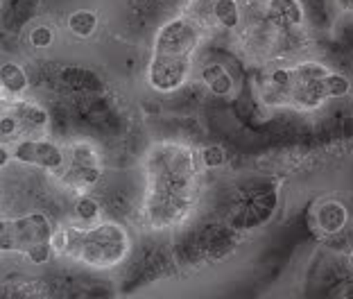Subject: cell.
Returning <instances> with one entry per match:
<instances>
[{
  "mask_svg": "<svg viewBox=\"0 0 353 299\" xmlns=\"http://www.w3.org/2000/svg\"><path fill=\"white\" fill-rule=\"evenodd\" d=\"M3 109L10 111V114L19 120L23 139L26 136H43V132L50 125V116H48V109L41 107L34 100L28 98H3Z\"/></svg>",
  "mask_w": 353,
  "mask_h": 299,
  "instance_id": "obj_9",
  "label": "cell"
},
{
  "mask_svg": "<svg viewBox=\"0 0 353 299\" xmlns=\"http://www.w3.org/2000/svg\"><path fill=\"white\" fill-rule=\"evenodd\" d=\"M202 82L218 98H229L236 91V79L222 64H206L202 68Z\"/></svg>",
  "mask_w": 353,
  "mask_h": 299,
  "instance_id": "obj_11",
  "label": "cell"
},
{
  "mask_svg": "<svg viewBox=\"0 0 353 299\" xmlns=\"http://www.w3.org/2000/svg\"><path fill=\"white\" fill-rule=\"evenodd\" d=\"M326 88H328V98L340 100V98H347L351 93V82H349V77L342 75V73L331 70V75L326 79Z\"/></svg>",
  "mask_w": 353,
  "mask_h": 299,
  "instance_id": "obj_18",
  "label": "cell"
},
{
  "mask_svg": "<svg viewBox=\"0 0 353 299\" xmlns=\"http://www.w3.org/2000/svg\"><path fill=\"white\" fill-rule=\"evenodd\" d=\"M104 164L98 145L91 141H73L66 145V164L54 173L57 182L75 193H86L102 180Z\"/></svg>",
  "mask_w": 353,
  "mask_h": 299,
  "instance_id": "obj_6",
  "label": "cell"
},
{
  "mask_svg": "<svg viewBox=\"0 0 353 299\" xmlns=\"http://www.w3.org/2000/svg\"><path fill=\"white\" fill-rule=\"evenodd\" d=\"M265 12L276 28L283 30L301 28L306 23V10H303L301 0H268Z\"/></svg>",
  "mask_w": 353,
  "mask_h": 299,
  "instance_id": "obj_10",
  "label": "cell"
},
{
  "mask_svg": "<svg viewBox=\"0 0 353 299\" xmlns=\"http://www.w3.org/2000/svg\"><path fill=\"white\" fill-rule=\"evenodd\" d=\"M73 213H75L77 220L84 224V227H91V224H98L102 220L100 202L95 197H91V195H86V193H82V195L75 200Z\"/></svg>",
  "mask_w": 353,
  "mask_h": 299,
  "instance_id": "obj_15",
  "label": "cell"
},
{
  "mask_svg": "<svg viewBox=\"0 0 353 299\" xmlns=\"http://www.w3.org/2000/svg\"><path fill=\"white\" fill-rule=\"evenodd\" d=\"M202 44V30L190 16L165 21L152 41L148 86L157 93H176L190 79L195 52Z\"/></svg>",
  "mask_w": 353,
  "mask_h": 299,
  "instance_id": "obj_2",
  "label": "cell"
},
{
  "mask_svg": "<svg viewBox=\"0 0 353 299\" xmlns=\"http://www.w3.org/2000/svg\"><path fill=\"white\" fill-rule=\"evenodd\" d=\"M349 222V209L335 197H322L310 206V229H315L319 238L338 236Z\"/></svg>",
  "mask_w": 353,
  "mask_h": 299,
  "instance_id": "obj_8",
  "label": "cell"
},
{
  "mask_svg": "<svg viewBox=\"0 0 353 299\" xmlns=\"http://www.w3.org/2000/svg\"><path fill=\"white\" fill-rule=\"evenodd\" d=\"M349 265L353 268V247H351V252H349Z\"/></svg>",
  "mask_w": 353,
  "mask_h": 299,
  "instance_id": "obj_21",
  "label": "cell"
},
{
  "mask_svg": "<svg viewBox=\"0 0 353 299\" xmlns=\"http://www.w3.org/2000/svg\"><path fill=\"white\" fill-rule=\"evenodd\" d=\"M199 155L186 143H154L143 159V218L152 229H172L188 220L199 193Z\"/></svg>",
  "mask_w": 353,
  "mask_h": 299,
  "instance_id": "obj_1",
  "label": "cell"
},
{
  "mask_svg": "<svg viewBox=\"0 0 353 299\" xmlns=\"http://www.w3.org/2000/svg\"><path fill=\"white\" fill-rule=\"evenodd\" d=\"M54 227L43 211H30L26 215L3 220L0 227V249L3 254H23L30 263L46 265L54 254L52 249Z\"/></svg>",
  "mask_w": 353,
  "mask_h": 299,
  "instance_id": "obj_4",
  "label": "cell"
},
{
  "mask_svg": "<svg viewBox=\"0 0 353 299\" xmlns=\"http://www.w3.org/2000/svg\"><path fill=\"white\" fill-rule=\"evenodd\" d=\"M274 209H276V193L274 191L259 193V195H254L245 204L243 224H247V227H256V224L268 222L272 213H274Z\"/></svg>",
  "mask_w": 353,
  "mask_h": 299,
  "instance_id": "obj_13",
  "label": "cell"
},
{
  "mask_svg": "<svg viewBox=\"0 0 353 299\" xmlns=\"http://www.w3.org/2000/svg\"><path fill=\"white\" fill-rule=\"evenodd\" d=\"M66 247H68V227L54 229V233H52V249H54V254L63 256V254H66Z\"/></svg>",
  "mask_w": 353,
  "mask_h": 299,
  "instance_id": "obj_20",
  "label": "cell"
},
{
  "mask_svg": "<svg viewBox=\"0 0 353 299\" xmlns=\"http://www.w3.org/2000/svg\"><path fill=\"white\" fill-rule=\"evenodd\" d=\"M132 254V236L120 222L100 220L91 227H68L66 254L93 270H111Z\"/></svg>",
  "mask_w": 353,
  "mask_h": 299,
  "instance_id": "obj_3",
  "label": "cell"
},
{
  "mask_svg": "<svg viewBox=\"0 0 353 299\" xmlns=\"http://www.w3.org/2000/svg\"><path fill=\"white\" fill-rule=\"evenodd\" d=\"M331 75V68L322 61H296L290 66V79L283 95H281L279 109L294 111H317L328 98L326 79Z\"/></svg>",
  "mask_w": 353,
  "mask_h": 299,
  "instance_id": "obj_5",
  "label": "cell"
},
{
  "mask_svg": "<svg viewBox=\"0 0 353 299\" xmlns=\"http://www.w3.org/2000/svg\"><path fill=\"white\" fill-rule=\"evenodd\" d=\"M202 3H208V0H202Z\"/></svg>",
  "mask_w": 353,
  "mask_h": 299,
  "instance_id": "obj_22",
  "label": "cell"
},
{
  "mask_svg": "<svg viewBox=\"0 0 353 299\" xmlns=\"http://www.w3.org/2000/svg\"><path fill=\"white\" fill-rule=\"evenodd\" d=\"M28 39H30L32 48H37V50H46V48H50L54 44V30L50 26H37L30 32Z\"/></svg>",
  "mask_w": 353,
  "mask_h": 299,
  "instance_id": "obj_19",
  "label": "cell"
},
{
  "mask_svg": "<svg viewBox=\"0 0 353 299\" xmlns=\"http://www.w3.org/2000/svg\"><path fill=\"white\" fill-rule=\"evenodd\" d=\"M10 148L16 164L43 168L52 175L61 171L63 164H66V148L46 139V136H26V139L10 143Z\"/></svg>",
  "mask_w": 353,
  "mask_h": 299,
  "instance_id": "obj_7",
  "label": "cell"
},
{
  "mask_svg": "<svg viewBox=\"0 0 353 299\" xmlns=\"http://www.w3.org/2000/svg\"><path fill=\"white\" fill-rule=\"evenodd\" d=\"M227 161H229L227 150L218 143L204 145V148L199 150V164H202L204 171H218V168L227 166Z\"/></svg>",
  "mask_w": 353,
  "mask_h": 299,
  "instance_id": "obj_17",
  "label": "cell"
},
{
  "mask_svg": "<svg viewBox=\"0 0 353 299\" xmlns=\"http://www.w3.org/2000/svg\"><path fill=\"white\" fill-rule=\"evenodd\" d=\"M0 86H3V98H23L30 86L26 68L16 61H5L0 68Z\"/></svg>",
  "mask_w": 353,
  "mask_h": 299,
  "instance_id": "obj_12",
  "label": "cell"
},
{
  "mask_svg": "<svg viewBox=\"0 0 353 299\" xmlns=\"http://www.w3.org/2000/svg\"><path fill=\"white\" fill-rule=\"evenodd\" d=\"M213 16L224 30H236L240 26L238 0H213Z\"/></svg>",
  "mask_w": 353,
  "mask_h": 299,
  "instance_id": "obj_16",
  "label": "cell"
},
{
  "mask_svg": "<svg viewBox=\"0 0 353 299\" xmlns=\"http://www.w3.org/2000/svg\"><path fill=\"white\" fill-rule=\"evenodd\" d=\"M68 32L77 39H91L100 26V16L93 10H75L68 14Z\"/></svg>",
  "mask_w": 353,
  "mask_h": 299,
  "instance_id": "obj_14",
  "label": "cell"
}]
</instances>
